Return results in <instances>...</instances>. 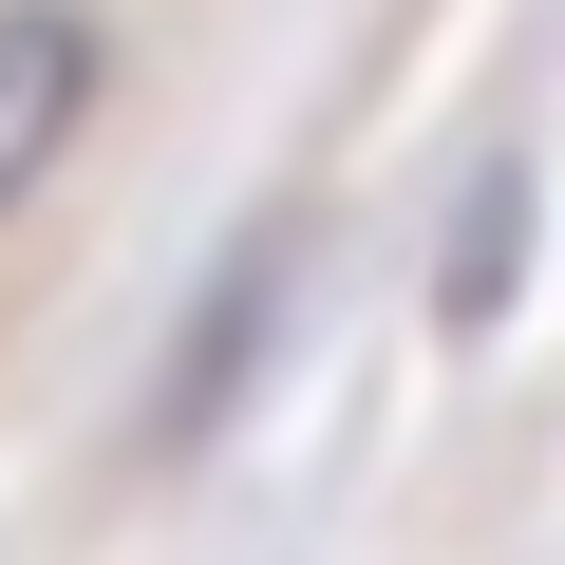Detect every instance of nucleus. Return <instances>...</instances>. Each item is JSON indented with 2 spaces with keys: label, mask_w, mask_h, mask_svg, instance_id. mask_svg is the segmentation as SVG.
<instances>
[{
  "label": "nucleus",
  "mask_w": 565,
  "mask_h": 565,
  "mask_svg": "<svg viewBox=\"0 0 565 565\" xmlns=\"http://www.w3.org/2000/svg\"><path fill=\"white\" fill-rule=\"evenodd\" d=\"M95 114V20L76 0H0V207H20Z\"/></svg>",
  "instance_id": "obj_1"
}]
</instances>
